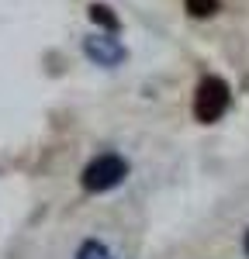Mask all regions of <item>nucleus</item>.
I'll return each instance as SVG.
<instances>
[{"label":"nucleus","mask_w":249,"mask_h":259,"mask_svg":"<svg viewBox=\"0 0 249 259\" xmlns=\"http://www.w3.org/2000/svg\"><path fill=\"white\" fill-rule=\"evenodd\" d=\"M124 177H128L124 156H118V152H101V156H94V159L83 166L80 183H83L87 194H104V190H114Z\"/></svg>","instance_id":"f257e3e1"},{"label":"nucleus","mask_w":249,"mask_h":259,"mask_svg":"<svg viewBox=\"0 0 249 259\" xmlns=\"http://www.w3.org/2000/svg\"><path fill=\"white\" fill-rule=\"evenodd\" d=\"M232 104V90L222 76H204L194 90V118L201 124H215Z\"/></svg>","instance_id":"f03ea898"},{"label":"nucleus","mask_w":249,"mask_h":259,"mask_svg":"<svg viewBox=\"0 0 249 259\" xmlns=\"http://www.w3.org/2000/svg\"><path fill=\"white\" fill-rule=\"evenodd\" d=\"M83 56L94 62V66H107V69H114V66H121L124 62V45L114 35H87L83 38Z\"/></svg>","instance_id":"7ed1b4c3"},{"label":"nucleus","mask_w":249,"mask_h":259,"mask_svg":"<svg viewBox=\"0 0 249 259\" xmlns=\"http://www.w3.org/2000/svg\"><path fill=\"white\" fill-rule=\"evenodd\" d=\"M73 259H114V252H111L101 239H83L80 245H76V256Z\"/></svg>","instance_id":"20e7f679"},{"label":"nucleus","mask_w":249,"mask_h":259,"mask_svg":"<svg viewBox=\"0 0 249 259\" xmlns=\"http://www.w3.org/2000/svg\"><path fill=\"white\" fill-rule=\"evenodd\" d=\"M90 18L97 21V24H104V28L111 31V35H114V31L121 28V21H118V14H114V11H111L107 4H90Z\"/></svg>","instance_id":"39448f33"},{"label":"nucleus","mask_w":249,"mask_h":259,"mask_svg":"<svg viewBox=\"0 0 249 259\" xmlns=\"http://www.w3.org/2000/svg\"><path fill=\"white\" fill-rule=\"evenodd\" d=\"M184 7L190 18H211V14H218L222 0H184Z\"/></svg>","instance_id":"423d86ee"},{"label":"nucleus","mask_w":249,"mask_h":259,"mask_svg":"<svg viewBox=\"0 0 249 259\" xmlns=\"http://www.w3.org/2000/svg\"><path fill=\"white\" fill-rule=\"evenodd\" d=\"M242 249H246V256H249V228H246V235H242Z\"/></svg>","instance_id":"0eeeda50"}]
</instances>
